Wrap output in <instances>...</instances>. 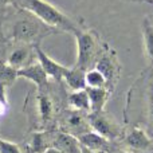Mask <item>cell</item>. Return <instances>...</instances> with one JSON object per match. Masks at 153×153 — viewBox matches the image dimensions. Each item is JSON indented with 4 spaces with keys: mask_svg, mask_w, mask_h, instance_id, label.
<instances>
[{
    "mask_svg": "<svg viewBox=\"0 0 153 153\" xmlns=\"http://www.w3.org/2000/svg\"><path fill=\"white\" fill-rule=\"evenodd\" d=\"M61 32L43 23L35 15L23 10H18V19L11 26V32L7 39L11 43H22V45H40L42 39L53 34Z\"/></svg>",
    "mask_w": 153,
    "mask_h": 153,
    "instance_id": "cell-1",
    "label": "cell"
},
{
    "mask_svg": "<svg viewBox=\"0 0 153 153\" xmlns=\"http://www.w3.org/2000/svg\"><path fill=\"white\" fill-rule=\"evenodd\" d=\"M12 5L18 10H23L32 13L43 23L53 28L59 30L61 32H70L75 35L82 30L70 16H67L66 13H63L56 7L45 0H13Z\"/></svg>",
    "mask_w": 153,
    "mask_h": 153,
    "instance_id": "cell-2",
    "label": "cell"
},
{
    "mask_svg": "<svg viewBox=\"0 0 153 153\" xmlns=\"http://www.w3.org/2000/svg\"><path fill=\"white\" fill-rule=\"evenodd\" d=\"M30 98L34 100V103L24 102V105H31V109H28V117L31 118L34 116V120H31V130H48L55 129L53 126L55 124V118L58 114V103L56 97L54 94V90L51 83H48L43 89H36L35 95L28 94Z\"/></svg>",
    "mask_w": 153,
    "mask_h": 153,
    "instance_id": "cell-3",
    "label": "cell"
},
{
    "mask_svg": "<svg viewBox=\"0 0 153 153\" xmlns=\"http://www.w3.org/2000/svg\"><path fill=\"white\" fill-rule=\"evenodd\" d=\"M74 36L76 39V48H78L75 66L87 71L93 69L94 63L101 55L98 39L93 31H83V30L78 31Z\"/></svg>",
    "mask_w": 153,
    "mask_h": 153,
    "instance_id": "cell-4",
    "label": "cell"
},
{
    "mask_svg": "<svg viewBox=\"0 0 153 153\" xmlns=\"http://www.w3.org/2000/svg\"><path fill=\"white\" fill-rule=\"evenodd\" d=\"M85 111L75 110V109H65L61 114L58 116V125L61 132L69 133L78 138L83 133H87L91 130L89 124V118Z\"/></svg>",
    "mask_w": 153,
    "mask_h": 153,
    "instance_id": "cell-5",
    "label": "cell"
},
{
    "mask_svg": "<svg viewBox=\"0 0 153 153\" xmlns=\"http://www.w3.org/2000/svg\"><path fill=\"white\" fill-rule=\"evenodd\" d=\"M87 118H89V124L93 132L108 138L109 141L117 138L120 136V133H121V129L117 125V122L113 118H110L105 111L89 113L87 114Z\"/></svg>",
    "mask_w": 153,
    "mask_h": 153,
    "instance_id": "cell-6",
    "label": "cell"
},
{
    "mask_svg": "<svg viewBox=\"0 0 153 153\" xmlns=\"http://www.w3.org/2000/svg\"><path fill=\"white\" fill-rule=\"evenodd\" d=\"M36 55H35L34 46L22 45V43H13V46H10L7 51V62L13 69L19 70L28 65L34 63Z\"/></svg>",
    "mask_w": 153,
    "mask_h": 153,
    "instance_id": "cell-7",
    "label": "cell"
},
{
    "mask_svg": "<svg viewBox=\"0 0 153 153\" xmlns=\"http://www.w3.org/2000/svg\"><path fill=\"white\" fill-rule=\"evenodd\" d=\"M55 134V129L48 130H32L23 144L24 153H45L51 148L53 138Z\"/></svg>",
    "mask_w": 153,
    "mask_h": 153,
    "instance_id": "cell-8",
    "label": "cell"
},
{
    "mask_svg": "<svg viewBox=\"0 0 153 153\" xmlns=\"http://www.w3.org/2000/svg\"><path fill=\"white\" fill-rule=\"evenodd\" d=\"M93 69L98 70L101 74L105 76L106 83H108V89H109V85L116 83L117 78H118L120 66H118L117 56H116V54H114V51H111V50L102 51Z\"/></svg>",
    "mask_w": 153,
    "mask_h": 153,
    "instance_id": "cell-9",
    "label": "cell"
},
{
    "mask_svg": "<svg viewBox=\"0 0 153 153\" xmlns=\"http://www.w3.org/2000/svg\"><path fill=\"white\" fill-rule=\"evenodd\" d=\"M35 55H36V61L40 63V66L43 67V70L46 71V74L48 75V78H53L54 82H62L63 81V75L67 71L69 67L62 66L61 63L55 62L53 58L47 55L45 51L40 48V45H35Z\"/></svg>",
    "mask_w": 153,
    "mask_h": 153,
    "instance_id": "cell-10",
    "label": "cell"
},
{
    "mask_svg": "<svg viewBox=\"0 0 153 153\" xmlns=\"http://www.w3.org/2000/svg\"><path fill=\"white\" fill-rule=\"evenodd\" d=\"M18 78H26L30 79L32 83L36 85V89H43L46 87L50 81H48V75L40 66L39 62H34V63L28 65V66L23 67V69L18 70Z\"/></svg>",
    "mask_w": 153,
    "mask_h": 153,
    "instance_id": "cell-11",
    "label": "cell"
},
{
    "mask_svg": "<svg viewBox=\"0 0 153 153\" xmlns=\"http://www.w3.org/2000/svg\"><path fill=\"white\" fill-rule=\"evenodd\" d=\"M51 148L58 149L61 153H81V144L78 138L61 130H55Z\"/></svg>",
    "mask_w": 153,
    "mask_h": 153,
    "instance_id": "cell-12",
    "label": "cell"
},
{
    "mask_svg": "<svg viewBox=\"0 0 153 153\" xmlns=\"http://www.w3.org/2000/svg\"><path fill=\"white\" fill-rule=\"evenodd\" d=\"M78 141L81 145L86 146V148L91 149V151H97V152L108 153L109 148H110V141H109L108 138L102 137L101 134H98V133L93 132V130L79 136Z\"/></svg>",
    "mask_w": 153,
    "mask_h": 153,
    "instance_id": "cell-13",
    "label": "cell"
},
{
    "mask_svg": "<svg viewBox=\"0 0 153 153\" xmlns=\"http://www.w3.org/2000/svg\"><path fill=\"white\" fill-rule=\"evenodd\" d=\"M86 91L90 101V113L103 111L105 103L110 95V90L106 87H86Z\"/></svg>",
    "mask_w": 153,
    "mask_h": 153,
    "instance_id": "cell-14",
    "label": "cell"
},
{
    "mask_svg": "<svg viewBox=\"0 0 153 153\" xmlns=\"http://www.w3.org/2000/svg\"><path fill=\"white\" fill-rule=\"evenodd\" d=\"M124 141L128 146H130L132 149H136V151H145L152 144L149 137L146 136V133L141 128L129 129V132L125 134Z\"/></svg>",
    "mask_w": 153,
    "mask_h": 153,
    "instance_id": "cell-15",
    "label": "cell"
},
{
    "mask_svg": "<svg viewBox=\"0 0 153 153\" xmlns=\"http://www.w3.org/2000/svg\"><path fill=\"white\" fill-rule=\"evenodd\" d=\"M63 81L66 85L73 90V91H78V90H85L87 87L86 85V71L79 67H70L63 75Z\"/></svg>",
    "mask_w": 153,
    "mask_h": 153,
    "instance_id": "cell-16",
    "label": "cell"
},
{
    "mask_svg": "<svg viewBox=\"0 0 153 153\" xmlns=\"http://www.w3.org/2000/svg\"><path fill=\"white\" fill-rule=\"evenodd\" d=\"M67 102H69L71 109L85 111V113H90V101H89V95H87L86 89L70 93L67 95Z\"/></svg>",
    "mask_w": 153,
    "mask_h": 153,
    "instance_id": "cell-17",
    "label": "cell"
},
{
    "mask_svg": "<svg viewBox=\"0 0 153 153\" xmlns=\"http://www.w3.org/2000/svg\"><path fill=\"white\" fill-rule=\"evenodd\" d=\"M18 78V70L5 62H0V85L10 87Z\"/></svg>",
    "mask_w": 153,
    "mask_h": 153,
    "instance_id": "cell-18",
    "label": "cell"
},
{
    "mask_svg": "<svg viewBox=\"0 0 153 153\" xmlns=\"http://www.w3.org/2000/svg\"><path fill=\"white\" fill-rule=\"evenodd\" d=\"M143 35H144V46H145L146 56L149 58L153 66V26L149 23L148 19L144 20L143 24Z\"/></svg>",
    "mask_w": 153,
    "mask_h": 153,
    "instance_id": "cell-19",
    "label": "cell"
},
{
    "mask_svg": "<svg viewBox=\"0 0 153 153\" xmlns=\"http://www.w3.org/2000/svg\"><path fill=\"white\" fill-rule=\"evenodd\" d=\"M86 85L87 87H106L108 89L105 76L95 69H90L86 71Z\"/></svg>",
    "mask_w": 153,
    "mask_h": 153,
    "instance_id": "cell-20",
    "label": "cell"
},
{
    "mask_svg": "<svg viewBox=\"0 0 153 153\" xmlns=\"http://www.w3.org/2000/svg\"><path fill=\"white\" fill-rule=\"evenodd\" d=\"M3 18H4V13H3V10H0V55H1V54L5 55V54H7V50L11 46V42L4 35V30H3ZM0 62H1V56H0Z\"/></svg>",
    "mask_w": 153,
    "mask_h": 153,
    "instance_id": "cell-21",
    "label": "cell"
},
{
    "mask_svg": "<svg viewBox=\"0 0 153 153\" xmlns=\"http://www.w3.org/2000/svg\"><path fill=\"white\" fill-rule=\"evenodd\" d=\"M0 153H24L20 145L0 138Z\"/></svg>",
    "mask_w": 153,
    "mask_h": 153,
    "instance_id": "cell-22",
    "label": "cell"
},
{
    "mask_svg": "<svg viewBox=\"0 0 153 153\" xmlns=\"http://www.w3.org/2000/svg\"><path fill=\"white\" fill-rule=\"evenodd\" d=\"M8 108H10V103L7 100V87L0 85V117L7 113Z\"/></svg>",
    "mask_w": 153,
    "mask_h": 153,
    "instance_id": "cell-23",
    "label": "cell"
},
{
    "mask_svg": "<svg viewBox=\"0 0 153 153\" xmlns=\"http://www.w3.org/2000/svg\"><path fill=\"white\" fill-rule=\"evenodd\" d=\"M12 5L13 4V0H0V10H3V8L5 7V5Z\"/></svg>",
    "mask_w": 153,
    "mask_h": 153,
    "instance_id": "cell-24",
    "label": "cell"
},
{
    "mask_svg": "<svg viewBox=\"0 0 153 153\" xmlns=\"http://www.w3.org/2000/svg\"><path fill=\"white\" fill-rule=\"evenodd\" d=\"M81 153H105V152H97V151H91V149L86 148V146L81 145Z\"/></svg>",
    "mask_w": 153,
    "mask_h": 153,
    "instance_id": "cell-25",
    "label": "cell"
},
{
    "mask_svg": "<svg viewBox=\"0 0 153 153\" xmlns=\"http://www.w3.org/2000/svg\"><path fill=\"white\" fill-rule=\"evenodd\" d=\"M149 108H151V117L153 120V91H152L151 97H149Z\"/></svg>",
    "mask_w": 153,
    "mask_h": 153,
    "instance_id": "cell-26",
    "label": "cell"
},
{
    "mask_svg": "<svg viewBox=\"0 0 153 153\" xmlns=\"http://www.w3.org/2000/svg\"><path fill=\"white\" fill-rule=\"evenodd\" d=\"M45 153H61V152H59L58 149H55V148H48Z\"/></svg>",
    "mask_w": 153,
    "mask_h": 153,
    "instance_id": "cell-27",
    "label": "cell"
},
{
    "mask_svg": "<svg viewBox=\"0 0 153 153\" xmlns=\"http://www.w3.org/2000/svg\"><path fill=\"white\" fill-rule=\"evenodd\" d=\"M113 153H129V152H126V151H122V149H120V151H116V152H113Z\"/></svg>",
    "mask_w": 153,
    "mask_h": 153,
    "instance_id": "cell-28",
    "label": "cell"
}]
</instances>
